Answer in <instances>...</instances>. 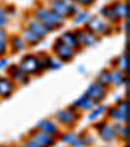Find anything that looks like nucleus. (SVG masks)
Segmentation results:
<instances>
[{
	"label": "nucleus",
	"mask_w": 130,
	"mask_h": 147,
	"mask_svg": "<svg viewBox=\"0 0 130 147\" xmlns=\"http://www.w3.org/2000/svg\"><path fill=\"white\" fill-rule=\"evenodd\" d=\"M34 17L47 29L48 33L55 30V29L61 28V26L64 25L63 17H60L57 13H55L52 9L46 8V7H39V8H36L35 11H34Z\"/></svg>",
	"instance_id": "f257e3e1"
},
{
	"label": "nucleus",
	"mask_w": 130,
	"mask_h": 147,
	"mask_svg": "<svg viewBox=\"0 0 130 147\" xmlns=\"http://www.w3.org/2000/svg\"><path fill=\"white\" fill-rule=\"evenodd\" d=\"M50 9H52L55 13H57L63 18L75 16L79 12L75 4L68 3L65 0H50Z\"/></svg>",
	"instance_id": "f03ea898"
},
{
	"label": "nucleus",
	"mask_w": 130,
	"mask_h": 147,
	"mask_svg": "<svg viewBox=\"0 0 130 147\" xmlns=\"http://www.w3.org/2000/svg\"><path fill=\"white\" fill-rule=\"evenodd\" d=\"M86 30L95 35H107L111 33V26L109 24L100 20L99 17H91L86 21Z\"/></svg>",
	"instance_id": "7ed1b4c3"
},
{
	"label": "nucleus",
	"mask_w": 130,
	"mask_h": 147,
	"mask_svg": "<svg viewBox=\"0 0 130 147\" xmlns=\"http://www.w3.org/2000/svg\"><path fill=\"white\" fill-rule=\"evenodd\" d=\"M20 69L22 70L25 74L31 76V74H36L42 70L40 68V63H39V59L34 55H26L21 59L18 64Z\"/></svg>",
	"instance_id": "20e7f679"
},
{
	"label": "nucleus",
	"mask_w": 130,
	"mask_h": 147,
	"mask_svg": "<svg viewBox=\"0 0 130 147\" xmlns=\"http://www.w3.org/2000/svg\"><path fill=\"white\" fill-rule=\"evenodd\" d=\"M55 119L57 120L60 124L65 125V126H73L77 122V120L79 119L78 112L74 111V108H67L63 111H57L55 115Z\"/></svg>",
	"instance_id": "39448f33"
},
{
	"label": "nucleus",
	"mask_w": 130,
	"mask_h": 147,
	"mask_svg": "<svg viewBox=\"0 0 130 147\" xmlns=\"http://www.w3.org/2000/svg\"><path fill=\"white\" fill-rule=\"evenodd\" d=\"M85 95L87 98H90L91 100H94L95 103H99L105 98V95H107V90H105V87L103 86V85H100L99 82L95 81V82H92L91 85L87 87Z\"/></svg>",
	"instance_id": "423d86ee"
},
{
	"label": "nucleus",
	"mask_w": 130,
	"mask_h": 147,
	"mask_svg": "<svg viewBox=\"0 0 130 147\" xmlns=\"http://www.w3.org/2000/svg\"><path fill=\"white\" fill-rule=\"evenodd\" d=\"M74 35L77 38L78 45L83 46V47H92V46L96 45L99 42V36L87 30H75Z\"/></svg>",
	"instance_id": "0eeeda50"
},
{
	"label": "nucleus",
	"mask_w": 130,
	"mask_h": 147,
	"mask_svg": "<svg viewBox=\"0 0 130 147\" xmlns=\"http://www.w3.org/2000/svg\"><path fill=\"white\" fill-rule=\"evenodd\" d=\"M53 52H55V55L57 56V59L60 61H70L73 57H74V50L70 47H68V46H65L64 43H61L60 40H56L55 45H53Z\"/></svg>",
	"instance_id": "6e6552de"
},
{
	"label": "nucleus",
	"mask_w": 130,
	"mask_h": 147,
	"mask_svg": "<svg viewBox=\"0 0 130 147\" xmlns=\"http://www.w3.org/2000/svg\"><path fill=\"white\" fill-rule=\"evenodd\" d=\"M30 138L38 144L39 147H51L56 143V138L50 134L42 133V131L36 130L30 136Z\"/></svg>",
	"instance_id": "1a4fd4ad"
},
{
	"label": "nucleus",
	"mask_w": 130,
	"mask_h": 147,
	"mask_svg": "<svg viewBox=\"0 0 130 147\" xmlns=\"http://www.w3.org/2000/svg\"><path fill=\"white\" fill-rule=\"evenodd\" d=\"M36 130L42 131V133H46V134H50V136H57L59 134V128L57 125L52 121V120H48V119H44L42 121L38 122L36 125Z\"/></svg>",
	"instance_id": "9d476101"
},
{
	"label": "nucleus",
	"mask_w": 130,
	"mask_h": 147,
	"mask_svg": "<svg viewBox=\"0 0 130 147\" xmlns=\"http://www.w3.org/2000/svg\"><path fill=\"white\" fill-rule=\"evenodd\" d=\"M96 129H98V131H99V136H100V138H102L103 141L111 142V141H113V139L116 138L113 126L105 124V122H100V124H98Z\"/></svg>",
	"instance_id": "9b49d317"
},
{
	"label": "nucleus",
	"mask_w": 130,
	"mask_h": 147,
	"mask_svg": "<svg viewBox=\"0 0 130 147\" xmlns=\"http://www.w3.org/2000/svg\"><path fill=\"white\" fill-rule=\"evenodd\" d=\"M96 106V103L87 98L85 94L81 95L74 103H73V108L74 109H81V111H91L94 107Z\"/></svg>",
	"instance_id": "f8f14e48"
},
{
	"label": "nucleus",
	"mask_w": 130,
	"mask_h": 147,
	"mask_svg": "<svg viewBox=\"0 0 130 147\" xmlns=\"http://www.w3.org/2000/svg\"><path fill=\"white\" fill-rule=\"evenodd\" d=\"M28 29L30 31H33V33L35 34L39 39L46 38V36H47V34H48L47 29H46L44 26L42 25L38 20H35V18H34V20H29V21H28Z\"/></svg>",
	"instance_id": "ddd939ff"
},
{
	"label": "nucleus",
	"mask_w": 130,
	"mask_h": 147,
	"mask_svg": "<svg viewBox=\"0 0 130 147\" xmlns=\"http://www.w3.org/2000/svg\"><path fill=\"white\" fill-rule=\"evenodd\" d=\"M13 90H14L13 81L5 77H0V98H3V99L9 98L12 95V92H13Z\"/></svg>",
	"instance_id": "4468645a"
},
{
	"label": "nucleus",
	"mask_w": 130,
	"mask_h": 147,
	"mask_svg": "<svg viewBox=\"0 0 130 147\" xmlns=\"http://www.w3.org/2000/svg\"><path fill=\"white\" fill-rule=\"evenodd\" d=\"M9 76L12 77V80L17 83H22V85H26L29 82V76L25 74L22 70L20 69L18 65H12L9 68Z\"/></svg>",
	"instance_id": "2eb2a0df"
},
{
	"label": "nucleus",
	"mask_w": 130,
	"mask_h": 147,
	"mask_svg": "<svg viewBox=\"0 0 130 147\" xmlns=\"http://www.w3.org/2000/svg\"><path fill=\"white\" fill-rule=\"evenodd\" d=\"M59 40H60L61 43H64L65 46H68V47L73 48V50L79 47V45H78V42H77V38H75L73 31H65V33L59 38Z\"/></svg>",
	"instance_id": "dca6fc26"
},
{
	"label": "nucleus",
	"mask_w": 130,
	"mask_h": 147,
	"mask_svg": "<svg viewBox=\"0 0 130 147\" xmlns=\"http://www.w3.org/2000/svg\"><path fill=\"white\" fill-rule=\"evenodd\" d=\"M112 11H113L115 16L117 20H126L127 18V5L126 3H121V1H116L111 5Z\"/></svg>",
	"instance_id": "f3484780"
},
{
	"label": "nucleus",
	"mask_w": 130,
	"mask_h": 147,
	"mask_svg": "<svg viewBox=\"0 0 130 147\" xmlns=\"http://www.w3.org/2000/svg\"><path fill=\"white\" fill-rule=\"evenodd\" d=\"M9 45H11V50L14 53H18L25 50V42L21 38V35H12L9 39Z\"/></svg>",
	"instance_id": "a211bd4d"
},
{
	"label": "nucleus",
	"mask_w": 130,
	"mask_h": 147,
	"mask_svg": "<svg viewBox=\"0 0 130 147\" xmlns=\"http://www.w3.org/2000/svg\"><path fill=\"white\" fill-rule=\"evenodd\" d=\"M21 38L24 39L25 45H30V46H36L39 42H40V39H39L33 31L29 30L28 28L22 30V36H21Z\"/></svg>",
	"instance_id": "6ab92c4d"
},
{
	"label": "nucleus",
	"mask_w": 130,
	"mask_h": 147,
	"mask_svg": "<svg viewBox=\"0 0 130 147\" xmlns=\"http://www.w3.org/2000/svg\"><path fill=\"white\" fill-rule=\"evenodd\" d=\"M109 82L113 86H121L122 83H125V77L124 73L120 72L119 69H115L109 72Z\"/></svg>",
	"instance_id": "aec40b11"
},
{
	"label": "nucleus",
	"mask_w": 130,
	"mask_h": 147,
	"mask_svg": "<svg viewBox=\"0 0 130 147\" xmlns=\"http://www.w3.org/2000/svg\"><path fill=\"white\" fill-rule=\"evenodd\" d=\"M100 14L104 17L105 22H108V24H116L117 21H119V20L116 18V16H115V13H113V11H112L111 5L103 7V8L100 9Z\"/></svg>",
	"instance_id": "412c9836"
},
{
	"label": "nucleus",
	"mask_w": 130,
	"mask_h": 147,
	"mask_svg": "<svg viewBox=\"0 0 130 147\" xmlns=\"http://www.w3.org/2000/svg\"><path fill=\"white\" fill-rule=\"evenodd\" d=\"M113 63H116V67L119 68L120 72H122V73H126L127 72V57H126V53H121V55H120L119 57L113 61Z\"/></svg>",
	"instance_id": "4be33fe9"
},
{
	"label": "nucleus",
	"mask_w": 130,
	"mask_h": 147,
	"mask_svg": "<svg viewBox=\"0 0 130 147\" xmlns=\"http://www.w3.org/2000/svg\"><path fill=\"white\" fill-rule=\"evenodd\" d=\"M104 112H105V106L98 104V106H95L94 108H92V112L89 115V120L90 121H95V120H98L102 115H104Z\"/></svg>",
	"instance_id": "5701e85b"
},
{
	"label": "nucleus",
	"mask_w": 130,
	"mask_h": 147,
	"mask_svg": "<svg viewBox=\"0 0 130 147\" xmlns=\"http://www.w3.org/2000/svg\"><path fill=\"white\" fill-rule=\"evenodd\" d=\"M108 116H109V119L115 120V121H117V122H124L127 120L126 117L122 116V115L120 113V111L116 108V107H112V108L108 109Z\"/></svg>",
	"instance_id": "b1692460"
},
{
	"label": "nucleus",
	"mask_w": 130,
	"mask_h": 147,
	"mask_svg": "<svg viewBox=\"0 0 130 147\" xmlns=\"http://www.w3.org/2000/svg\"><path fill=\"white\" fill-rule=\"evenodd\" d=\"M96 82H99L100 85H103L104 87H107L108 85H111V82H109V70H102V72L98 74Z\"/></svg>",
	"instance_id": "393cba45"
},
{
	"label": "nucleus",
	"mask_w": 130,
	"mask_h": 147,
	"mask_svg": "<svg viewBox=\"0 0 130 147\" xmlns=\"http://www.w3.org/2000/svg\"><path fill=\"white\" fill-rule=\"evenodd\" d=\"M90 18V14L87 12H78L74 17V24L75 25H81V24H85L87 20Z\"/></svg>",
	"instance_id": "a878e982"
},
{
	"label": "nucleus",
	"mask_w": 130,
	"mask_h": 147,
	"mask_svg": "<svg viewBox=\"0 0 130 147\" xmlns=\"http://www.w3.org/2000/svg\"><path fill=\"white\" fill-rule=\"evenodd\" d=\"M113 130H115V134L116 136H121L122 138H126L127 136V128L125 126V125L122 124H117L113 126Z\"/></svg>",
	"instance_id": "bb28decb"
},
{
	"label": "nucleus",
	"mask_w": 130,
	"mask_h": 147,
	"mask_svg": "<svg viewBox=\"0 0 130 147\" xmlns=\"http://www.w3.org/2000/svg\"><path fill=\"white\" fill-rule=\"evenodd\" d=\"M116 108L120 111V113L122 115V116H125L127 119V113H129V106H127V102L126 100H122V102H119L117 103V106H116Z\"/></svg>",
	"instance_id": "cd10ccee"
},
{
	"label": "nucleus",
	"mask_w": 130,
	"mask_h": 147,
	"mask_svg": "<svg viewBox=\"0 0 130 147\" xmlns=\"http://www.w3.org/2000/svg\"><path fill=\"white\" fill-rule=\"evenodd\" d=\"M7 25H8V14L5 9L0 7V29H4Z\"/></svg>",
	"instance_id": "c85d7f7f"
},
{
	"label": "nucleus",
	"mask_w": 130,
	"mask_h": 147,
	"mask_svg": "<svg viewBox=\"0 0 130 147\" xmlns=\"http://www.w3.org/2000/svg\"><path fill=\"white\" fill-rule=\"evenodd\" d=\"M63 67V61L60 60H56V59H52L50 57V61H48V68L47 69H51V70H57Z\"/></svg>",
	"instance_id": "c756f323"
},
{
	"label": "nucleus",
	"mask_w": 130,
	"mask_h": 147,
	"mask_svg": "<svg viewBox=\"0 0 130 147\" xmlns=\"http://www.w3.org/2000/svg\"><path fill=\"white\" fill-rule=\"evenodd\" d=\"M69 144H70L72 147H85V146H87L83 137H75V138L73 139V141L70 142Z\"/></svg>",
	"instance_id": "7c9ffc66"
},
{
	"label": "nucleus",
	"mask_w": 130,
	"mask_h": 147,
	"mask_svg": "<svg viewBox=\"0 0 130 147\" xmlns=\"http://www.w3.org/2000/svg\"><path fill=\"white\" fill-rule=\"evenodd\" d=\"M75 137H77V136H75V134H73V133H67V134H64V136L61 137V142H63V143H70V142H72Z\"/></svg>",
	"instance_id": "2f4dec72"
},
{
	"label": "nucleus",
	"mask_w": 130,
	"mask_h": 147,
	"mask_svg": "<svg viewBox=\"0 0 130 147\" xmlns=\"http://www.w3.org/2000/svg\"><path fill=\"white\" fill-rule=\"evenodd\" d=\"M7 50H8V43H7V40H0V56L5 55Z\"/></svg>",
	"instance_id": "473e14b6"
},
{
	"label": "nucleus",
	"mask_w": 130,
	"mask_h": 147,
	"mask_svg": "<svg viewBox=\"0 0 130 147\" xmlns=\"http://www.w3.org/2000/svg\"><path fill=\"white\" fill-rule=\"evenodd\" d=\"M95 3V0H77V4H81L83 7H90Z\"/></svg>",
	"instance_id": "72a5a7b5"
},
{
	"label": "nucleus",
	"mask_w": 130,
	"mask_h": 147,
	"mask_svg": "<svg viewBox=\"0 0 130 147\" xmlns=\"http://www.w3.org/2000/svg\"><path fill=\"white\" fill-rule=\"evenodd\" d=\"M24 144H25L26 147H39L38 144H36L35 142H34V141H33V139H31V138H30V139H28V141H26V142H25V143H24Z\"/></svg>",
	"instance_id": "f704fd0d"
},
{
	"label": "nucleus",
	"mask_w": 130,
	"mask_h": 147,
	"mask_svg": "<svg viewBox=\"0 0 130 147\" xmlns=\"http://www.w3.org/2000/svg\"><path fill=\"white\" fill-rule=\"evenodd\" d=\"M8 39V35L4 31V29H0V40H7Z\"/></svg>",
	"instance_id": "c9c22d12"
},
{
	"label": "nucleus",
	"mask_w": 130,
	"mask_h": 147,
	"mask_svg": "<svg viewBox=\"0 0 130 147\" xmlns=\"http://www.w3.org/2000/svg\"><path fill=\"white\" fill-rule=\"evenodd\" d=\"M7 65H8V60L7 59H0V70L4 69Z\"/></svg>",
	"instance_id": "e433bc0d"
},
{
	"label": "nucleus",
	"mask_w": 130,
	"mask_h": 147,
	"mask_svg": "<svg viewBox=\"0 0 130 147\" xmlns=\"http://www.w3.org/2000/svg\"><path fill=\"white\" fill-rule=\"evenodd\" d=\"M68 3H72V4H77V0H65Z\"/></svg>",
	"instance_id": "4c0bfd02"
},
{
	"label": "nucleus",
	"mask_w": 130,
	"mask_h": 147,
	"mask_svg": "<svg viewBox=\"0 0 130 147\" xmlns=\"http://www.w3.org/2000/svg\"><path fill=\"white\" fill-rule=\"evenodd\" d=\"M78 69H79V72H82V73H85V68H82V67H79V68H78Z\"/></svg>",
	"instance_id": "58836bf2"
},
{
	"label": "nucleus",
	"mask_w": 130,
	"mask_h": 147,
	"mask_svg": "<svg viewBox=\"0 0 130 147\" xmlns=\"http://www.w3.org/2000/svg\"><path fill=\"white\" fill-rule=\"evenodd\" d=\"M16 147H26L25 144H18V146H16Z\"/></svg>",
	"instance_id": "ea45409f"
},
{
	"label": "nucleus",
	"mask_w": 130,
	"mask_h": 147,
	"mask_svg": "<svg viewBox=\"0 0 130 147\" xmlns=\"http://www.w3.org/2000/svg\"><path fill=\"white\" fill-rule=\"evenodd\" d=\"M107 1H115V0H107Z\"/></svg>",
	"instance_id": "a19ab883"
}]
</instances>
